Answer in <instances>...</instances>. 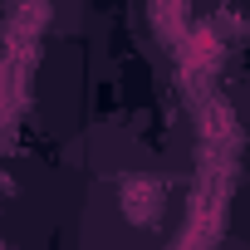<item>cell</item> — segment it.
<instances>
[{
	"instance_id": "cell-1",
	"label": "cell",
	"mask_w": 250,
	"mask_h": 250,
	"mask_svg": "<svg viewBox=\"0 0 250 250\" xmlns=\"http://www.w3.org/2000/svg\"><path fill=\"white\" fill-rule=\"evenodd\" d=\"M162 201H167V191H162L157 177H128L123 182V211H128L138 226H157Z\"/></svg>"
},
{
	"instance_id": "cell-2",
	"label": "cell",
	"mask_w": 250,
	"mask_h": 250,
	"mask_svg": "<svg viewBox=\"0 0 250 250\" xmlns=\"http://www.w3.org/2000/svg\"><path fill=\"white\" fill-rule=\"evenodd\" d=\"M157 30H162V40H187V25H182V5L177 0H157Z\"/></svg>"
}]
</instances>
